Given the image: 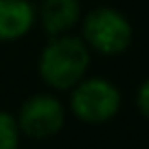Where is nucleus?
Listing matches in <instances>:
<instances>
[{
    "label": "nucleus",
    "instance_id": "obj_1",
    "mask_svg": "<svg viewBox=\"0 0 149 149\" xmlns=\"http://www.w3.org/2000/svg\"><path fill=\"white\" fill-rule=\"evenodd\" d=\"M90 66V48L84 37L74 35H53L44 46L37 70L44 84L55 90H72L86 77Z\"/></svg>",
    "mask_w": 149,
    "mask_h": 149
},
{
    "label": "nucleus",
    "instance_id": "obj_2",
    "mask_svg": "<svg viewBox=\"0 0 149 149\" xmlns=\"http://www.w3.org/2000/svg\"><path fill=\"white\" fill-rule=\"evenodd\" d=\"M88 48L101 55H121L132 44V24L114 7H97L84 18L81 29Z\"/></svg>",
    "mask_w": 149,
    "mask_h": 149
},
{
    "label": "nucleus",
    "instance_id": "obj_3",
    "mask_svg": "<svg viewBox=\"0 0 149 149\" xmlns=\"http://www.w3.org/2000/svg\"><path fill=\"white\" fill-rule=\"evenodd\" d=\"M70 110L84 123H107L121 110V92L112 81L101 77H84L72 88Z\"/></svg>",
    "mask_w": 149,
    "mask_h": 149
},
{
    "label": "nucleus",
    "instance_id": "obj_4",
    "mask_svg": "<svg viewBox=\"0 0 149 149\" xmlns=\"http://www.w3.org/2000/svg\"><path fill=\"white\" fill-rule=\"evenodd\" d=\"M20 132L29 138H51L64 127V105L53 94H33L22 103L18 116Z\"/></svg>",
    "mask_w": 149,
    "mask_h": 149
},
{
    "label": "nucleus",
    "instance_id": "obj_5",
    "mask_svg": "<svg viewBox=\"0 0 149 149\" xmlns=\"http://www.w3.org/2000/svg\"><path fill=\"white\" fill-rule=\"evenodd\" d=\"M37 18L31 0H0V42H13L33 29Z\"/></svg>",
    "mask_w": 149,
    "mask_h": 149
},
{
    "label": "nucleus",
    "instance_id": "obj_6",
    "mask_svg": "<svg viewBox=\"0 0 149 149\" xmlns=\"http://www.w3.org/2000/svg\"><path fill=\"white\" fill-rule=\"evenodd\" d=\"M81 18L79 0H44L40 7V22L48 35H64Z\"/></svg>",
    "mask_w": 149,
    "mask_h": 149
},
{
    "label": "nucleus",
    "instance_id": "obj_7",
    "mask_svg": "<svg viewBox=\"0 0 149 149\" xmlns=\"http://www.w3.org/2000/svg\"><path fill=\"white\" fill-rule=\"evenodd\" d=\"M20 125L18 118L9 112L0 110V149H18L20 147Z\"/></svg>",
    "mask_w": 149,
    "mask_h": 149
},
{
    "label": "nucleus",
    "instance_id": "obj_8",
    "mask_svg": "<svg viewBox=\"0 0 149 149\" xmlns=\"http://www.w3.org/2000/svg\"><path fill=\"white\" fill-rule=\"evenodd\" d=\"M136 105H138V110L143 112V116L149 118V79L145 81V84L138 88V92H136Z\"/></svg>",
    "mask_w": 149,
    "mask_h": 149
}]
</instances>
